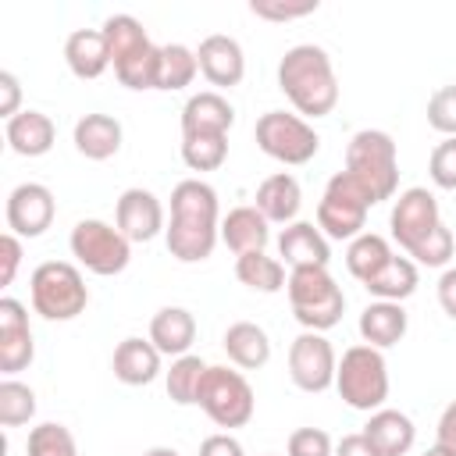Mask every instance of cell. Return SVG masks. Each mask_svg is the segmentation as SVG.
Segmentation results:
<instances>
[{
  "label": "cell",
  "mask_w": 456,
  "mask_h": 456,
  "mask_svg": "<svg viewBox=\"0 0 456 456\" xmlns=\"http://www.w3.org/2000/svg\"><path fill=\"white\" fill-rule=\"evenodd\" d=\"M0 93H4V100H0V114L11 121L14 114H21V110H18V100H21V86H18L14 71H0Z\"/></svg>",
  "instance_id": "obj_47"
},
{
  "label": "cell",
  "mask_w": 456,
  "mask_h": 456,
  "mask_svg": "<svg viewBox=\"0 0 456 456\" xmlns=\"http://www.w3.org/2000/svg\"><path fill=\"white\" fill-rule=\"evenodd\" d=\"M338 356L321 331H303L289 346V378L303 392H324L335 385Z\"/></svg>",
  "instance_id": "obj_10"
},
{
  "label": "cell",
  "mask_w": 456,
  "mask_h": 456,
  "mask_svg": "<svg viewBox=\"0 0 456 456\" xmlns=\"http://www.w3.org/2000/svg\"><path fill=\"white\" fill-rule=\"evenodd\" d=\"M253 135H256V146L267 157H274L281 164H292V167L314 160V153L321 150V135L299 114H285V110L260 114Z\"/></svg>",
  "instance_id": "obj_9"
},
{
  "label": "cell",
  "mask_w": 456,
  "mask_h": 456,
  "mask_svg": "<svg viewBox=\"0 0 456 456\" xmlns=\"http://www.w3.org/2000/svg\"><path fill=\"white\" fill-rule=\"evenodd\" d=\"M68 246H71V256H75L86 271H93V274H100V278L121 274V271L128 267V260H132V242L121 235V228H114V224H107V221H100V217L78 221V224L71 228Z\"/></svg>",
  "instance_id": "obj_8"
},
{
  "label": "cell",
  "mask_w": 456,
  "mask_h": 456,
  "mask_svg": "<svg viewBox=\"0 0 456 456\" xmlns=\"http://www.w3.org/2000/svg\"><path fill=\"white\" fill-rule=\"evenodd\" d=\"M75 150L89 160H107L121 150V121L110 114H86L75 125Z\"/></svg>",
  "instance_id": "obj_28"
},
{
  "label": "cell",
  "mask_w": 456,
  "mask_h": 456,
  "mask_svg": "<svg viewBox=\"0 0 456 456\" xmlns=\"http://www.w3.org/2000/svg\"><path fill=\"white\" fill-rule=\"evenodd\" d=\"M232 125H235V110L214 89L189 96L182 107V135H228Z\"/></svg>",
  "instance_id": "obj_16"
},
{
  "label": "cell",
  "mask_w": 456,
  "mask_h": 456,
  "mask_svg": "<svg viewBox=\"0 0 456 456\" xmlns=\"http://www.w3.org/2000/svg\"><path fill=\"white\" fill-rule=\"evenodd\" d=\"M335 456H378V449L367 442L363 431H356V435H346V438L335 445Z\"/></svg>",
  "instance_id": "obj_50"
},
{
  "label": "cell",
  "mask_w": 456,
  "mask_h": 456,
  "mask_svg": "<svg viewBox=\"0 0 456 456\" xmlns=\"http://www.w3.org/2000/svg\"><path fill=\"white\" fill-rule=\"evenodd\" d=\"M428 171H431V182H435L438 189H456V135L442 139V142L431 150Z\"/></svg>",
  "instance_id": "obj_41"
},
{
  "label": "cell",
  "mask_w": 456,
  "mask_h": 456,
  "mask_svg": "<svg viewBox=\"0 0 456 456\" xmlns=\"http://www.w3.org/2000/svg\"><path fill=\"white\" fill-rule=\"evenodd\" d=\"M200 71V57L196 50L182 46V43H167L160 46V78L157 89H185Z\"/></svg>",
  "instance_id": "obj_34"
},
{
  "label": "cell",
  "mask_w": 456,
  "mask_h": 456,
  "mask_svg": "<svg viewBox=\"0 0 456 456\" xmlns=\"http://www.w3.org/2000/svg\"><path fill=\"white\" fill-rule=\"evenodd\" d=\"M196 406L217 424V428H246L253 420L256 399L249 381L232 367H207Z\"/></svg>",
  "instance_id": "obj_7"
},
{
  "label": "cell",
  "mask_w": 456,
  "mask_h": 456,
  "mask_svg": "<svg viewBox=\"0 0 456 456\" xmlns=\"http://www.w3.org/2000/svg\"><path fill=\"white\" fill-rule=\"evenodd\" d=\"M363 224H367V207L363 203H353V200H342L335 192H324L321 203H317V228L328 235V239H356L363 235Z\"/></svg>",
  "instance_id": "obj_26"
},
{
  "label": "cell",
  "mask_w": 456,
  "mask_h": 456,
  "mask_svg": "<svg viewBox=\"0 0 456 456\" xmlns=\"http://www.w3.org/2000/svg\"><path fill=\"white\" fill-rule=\"evenodd\" d=\"M36 413V392L14 378L0 381V424L4 428H21Z\"/></svg>",
  "instance_id": "obj_37"
},
{
  "label": "cell",
  "mask_w": 456,
  "mask_h": 456,
  "mask_svg": "<svg viewBox=\"0 0 456 456\" xmlns=\"http://www.w3.org/2000/svg\"><path fill=\"white\" fill-rule=\"evenodd\" d=\"M435 435H438V442H435V445H442V449H449V452L456 456V399H452V403L442 410Z\"/></svg>",
  "instance_id": "obj_48"
},
{
  "label": "cell",
  "mask_w": 456,
  "mask_h": 456,
  "mask_svg": "<svg viewBox=\"0 0 456 456\" xmlns=\"http://www.w3.org/2000/svg\"><path fill=\"white\" fill-rule=\"evenodd\" d=\"M114 75H118V82L128 86V89H157V78H160V46L150 43V46L139 50L135 57L114 64Z\"/></svg>",
  "instance_id": "obj_35"
},
{
  "label": "cell",
  "mask_w": 456,
  "mask_h": 456,
  "mask_svg": "<svg viewBox=\"0 0 456 456\" xmlns=\"http://www.w3.org/2000/svg\"><path fill=\"white\" fill-rule=\"evenodd\" d=\"M299 203H303V189H299V182H296L292 175H285V171L264 178L260 189H256V210H260L267 221H274V224H292L296 214H299Z\"/></svg>",
  "instance_id": "obj_25"
},
{
  "label": "cell",
  "mask_w": 456,
  "mask_h": 456,
  "mask_svg": "<svg viewBox=\"0 0 456 456\" xmlns=\"http://www.w3.org/2000/svg\"><path fill=\"white\" fill-rule=\"evenodd\" d=\"M289 456H335V445L321 428H296L289 435Z\"/></svg>",
  "instance_id": "obj_42"
},
{
  "label": "cell",
  "mask_w": 456,
  "mask_h": 456,
  "mask_svg": "<svg viewBox=\"0 0 456 456\" xmlns=\"http://www.w3.org/2000/svg\"><path fill=\"white\" fill-rule=\"evenodd\" d=\"M410 321H406V310L403 303H388V299H378V303H367L363 314H360V335L367 346L374 349H388L395 342H403Z\"/></svg>",
  "instance_id": "obj_23"
},
{
  "label": "cell",
  "mask_w": 456,
  "mask_h": 456,
  "mask_svg": "<svg viewBox=\"0 0 456 456\" xmlns=\"http://www.w3.org/2000/svg\"><path fill=\"white\" fill-rule=\"evenodd\" d=\"M64 61L75 78H100L110 68V46L100 28H78L64 43Z\"/></svg>",
  "instance_id": "obj_21"
},
{
  "label": "cell",
  "mask_w": 456,
  "mask_h": 456,
  "mask_svg": "<svg viewBox=\"0 0 456 456\" xmlns=\"http://www.w3.org/2000/svg\"><path fill=\"white\" fill-rule=\"evenodd\" d=\"M249 11L256 18H271V21H292V18H306L317 11V0H306V4H271V0H253Z\"/></svg>",
  "instance_id": "obj_44"
},
{
  "label": "cell",
  "mask_w": 456,
  "mask_h": 456,
  "mask_svg": "<svg viewBox=\"0 0 456 456\" xmlns=\"http://www.w3.org/2000/svg\"><path fill=\"white\" fill-rule=\"evenodd\" d=\"M428 125L435 132H442L445 139L456 135V86H442L428 100Z\"/></svg>",
  "instance_id": "obj_40"
},
{
  "label": "cell",
  "mask_w": 456,
  "mask_h": 456,
  "mask_svg": "<svg viewBox=\"0 0 456 456\" xmlns=\"http://www.w3.org/2000/svg\"><path fill=\"white\" fill-rule=\"evenodd\" d=\"M335 388L353 410L374 413L388 399V363L374 346H349L335 370Z\"/></svg>",
  "instance_id": "obj_4"
},
{
  "label": "cell",
  "mask_w": 456,
  "mask_h": 456,
  "mask_svg": "<svg viewBox=\"0 0 456 456\" xmlns=\"http://www.w3.org/2000/svg\"><path fill=\"white\" fill-rule=\"evenodd\" d=\"M410 256H413V264H424V267H445L452 256V232L445 224H438L431 235H424L410 249Z\"/></svg>",
  "instance_id": "obj_39"
},
{
  "label": "cell",
  "mask_w": 456,
  "mask_h": 456,
  "mask_svg": "<svg viewBox=\"0 0 456 456\" xmlns=\"http://www.w3.org/2000/svg\"><path fill=\"white\" fill-rule=\"evenodd\" d=\"M285 292H289L296 321L306 331H328V328H335L342 321L346 296L335 285V278L328 274V267H296L289 274Z\"/></svg>",
  "instance_id": "obj_3"
},
{
  "label": "cell",
  "mask_w": 456,
  "mask_h": 456,
  "mask_svg": "<svg viewBox=\"0 0 456 456\" xmlns=\"http://www.w3.org/2000/svg\"><path fill=\"white\" fill-rule=\"evenodd\" d=\"M57 200L46 185L39 182H21L7 196V228L18 239H36L53 224Z\"/></svg>",
  "instance_id": "obj_12"
},
{
  "label": "cell",
  "mask_w": 456,
  "mask_h": 456,
  "mask_svg": "<svg viewBox=\"0 0 456 456\" xmlns=\"http://www.w3.org/2000/svg\"><path fill=\"white\" fill-rule=\"evenodd\" d=\"M278 253L285 256V264L292 271L296 267H328V260H331L328 235L321 228H314L310 221H292L278 235Z\"/></svg>",
  "instance_id": "obj_17"
},
{
  "label": "cell",
  "mask_w": 456,
  "mask_h": 456,
  "mask_svg": "<svg viewBox=\"0 0 456 456\" xmlns=\"http://www.w3.org/2000/svg\"><path fill=\"white\" fill-rule=\"evenodd\" d=\"M363 289L378 299H388V303H403L417 292V264L410 256H392L374 278L363 281Z\"/></svg>",
  "instance_id": "obj_29"
},
{
  "label": "cell",
  "mask_w": 456,
  "mask_h": 456,
  "mask_svg": "<svg viewBox=\"0 0 456 456\" xmlns=\"http://www.w3.org/2000/svg\"><path fill=\"white\" fill-rule=\"evenodd\" d=\"M363 435L378 449V456H406L417 442L413 420L399 410H374L370 420L363 424Z\"/></svg>",
  "instance_id": "obj_18"
},
{
  "label": "cell",
  "mask_w": 456,
  "mask_h": 456,
  "mask_svg": "<svg viewBox=\"0 0 456 456\" xmlns=\"http://www.w3.org/2000/svg\"><path fill=\"white\" fill-rule=\"evenodd\" d=\"M271 221L256 210V207H235V210H228V217L221 221V239H224V246L235 253V256H242V253H260L264 246H267V239H271V228H267Z\"/></svg>",
  "instance_id": "obj_22"
},
{
  "label": "cell",
  "mask_w": 456,
  "mask_h": 456,
  "mask_svg": "<svg viewBox=\"0 0 456 456\" xmlns=\"http://www.w3.org/2000/svg\"><path fill=\"white\" fill-rule=\"evenodd\" d=\"M100 32L110 46V64H121V61H128V57H135L139 50L150 46V36H146L142 21L132 18V14H110Z\"/></svg>",
  "instance_id": "obj_30"
},
{
  "label": "cell",
  "mask_w": 456,
  "mask_h": 456,
  "mask_svg": "<svg viewBox=\"0 0 456 456\" xmlns=\"http://www.w3.org/2000/svg\"><path fill=\"white\" fill-rule=\"evenodd\" d=\"M196 57H200V71H203V78H207L210 86L232 89V86H239L242 75H246L242 46H239V39H232V36H221V32H217V36H207V39L200 43Z\"/></svg>",
  "instance_id": "obj_15"
},
{
  "label": "cell",
  "mask_w": 456,
  "mask_h": 456,
  "mask_svg": "<svg viewBox=\"0 0 456 456\" xmlns=\"http://www.w3.org/2000/svg\"><path fill=\"white\" fill-rule=\"evenodd\" d=\"M114 221L128 242H150L164 232V207L150 189H125L114 207Z\"/></svg>",
  "instance_id": "obj_14"
},
{
  "label": "cell",
  "mask_w": 456,
  "mask_h": 456,
  "mask_svg": "<svg viewBox=\"0 0 456 456\" xmlns=\"http://www.w3.org/2000/svg\"><path fill=\"white\" fill-rule=\"evenodd\" d=\"M160 374V349L150 338H125L114 349V378L121 385H150Z\"/></svg>",
  "instance_id": "obj_24"
},
{
  "label": "cell",
  "mask_w": 456,
  "mask_h": 456,
  "mask_svg": "<svg viewBox=\"0 0 456 456\" xmlns=\"http://www.w3.org/2000/svg\"><path fill=\"white\" fill-rule=\"evenodd\" d=\"M150 342L160 349V356H185L196 342V317L185 306H164L150 321Z\"/></svg>",
  "instance_id": "obj_20"
},
{
  "label": "cell",
  "mask_w": 456,
  "mask_h": 456,
  "mask_svg": "<svg viewBox=\"0 0 456 456\" xmlns=\"http://www.w3.org/2000/svg\"><path fill=\"white\" fill-rule=\"evenodd\" d=\"M438 306L456 321V267L442 271V278H438Z\"/></svg>",
  "instance_id": "obj_49"
},
{
  "label": "cell",
  "mask_w": 456,
  "mask_h": 456,
  "mask_svg": "<svg viewBox=\"0 0 456 456\" xmlns=\"http://www.w3.org/2000/svg\"><path fill=\"white\" fill-rule=\"evenodd\" d=\"M32 306L39 317L46 321H71L86 310L89 303V289L78 274L75 264H64V260H46L32 271Z\"/></svg>",
  "instance_id": "obj_6"
},
{
  "label": "cell",
  "mask_w": 456,
  "mask_h": 456,
  "mask_svg": "<svg viewBox=\"0 0 456 456\" xmlns=\"http://www.w3.org/2000/svg\"><path fill=\"white\" fill-rule=\"evenodd\" d=\"M167 253L182 264H200L214 253L221 224H217V192L200 182L185 178L171 189V224L164 228Z\"/></svg>",
  "instance_id": "obj_1"
},
{
  "label": "cell",
  "mask_w": 456,
  "mask_h": 456,
  "mask_svg": "<svg viewBox=\"0 0 456 456\" xmlns=\"http://www.w3.org/2000/svg\"><path fill=\"white\" fill-rule=\"evenodd\" d=\"M324 192H335V196H342V200H353V203H363L367 210L378 203L374 200V192L356 178V175H349V171H338V175H331L328 178V189Z\"/></svg>",
  "instance_id": "obj_43"
},
{
  "label": "cell",
  "mask_w": 456,
  "mask_h": 456,
  "mask_svg": "<svg viewBox=\"0 0 456 456\" xmlns=\"http://www.w3.org/2000/svg\"><path fill=\"white\" fill-rule=\"evenodd\" d=\"M32 356H36V342H32L28 314L18 299L4 296L0 299V370L18 374L32 363Z\"/></svg>",
  "instance_id": "obj_13"
},
{
  "label": "cell",
  "mask_w": 456,
  "mask_h": 456,
  "mask_svg": "<svg viewBox=\"0 0 456 456\" xmlns=\"http://www.w3.org/2000/svg\"><path fill=\"white\" fill-rule=\"evenodd\" d=\"M25 456H78V445H75V435L64 424L46 420V424L28 431Z\"/></svg>",
  "instance_id": "obj_38"
},
{
  "label": "cell",
  "mask_w": 456,
  "mask_h": 456,
  "mask_svg": "<svg viewBox=\"0 0 456 456\" xmlns=\"http://www.w3.org/2000/svg\"><path fill=\"white\" fill-rule=\"evenodd\" d=\"M142 456H178L175 449H167V445H153V449H146Z\"/></svg>",
  "instance_id": "obj_51"
},
{
  "label": "cell",
  "mask_w": 456,
  "mask_h": 456,
  "mask_svg": "<svg viewBox=\"0 0 456 456\" xmlns=\"http://www.w3.org/2000/svg\"><path fill=\"white\" fill-rule=\"evenodd\" d=\"M278 89L306 118L331 114L338 103V78L331 57L314 43H299L285 50V57L278 61Z\"/></svg>",
  "instance_id": "obj_2"
},
{
  "label": "cell",
  "mask_w": 456,
  "mask_h": 456,
  "mask_svg": "<svg viewBox=\"0 0 456 456\" xmlns=\"http://www.w3.org/2000/svg\"><path fill=\"white\" fill-rule=\"evenodd\" d=\"M7 135V146L18 153V157H43L53 150V139H57V125L43 114V110H21L7 121L4 128Z\"/></svg>",
  "instance_id": "obj_19"
},
{
  "label": "cell",
  "mask_w": 456,
  "mask_h": 456,
  "mask_svg": "<svg viewBox=\"0 0 456 456\" xmlns=\"http://www.w3.org/2000/svg\"><path fill=\"white\" fill-rule=\"evenodd\" d=\"M346 171L356 175L374 200H392L399 189V157H395V142L388 132L381 128H363L349 139L346 146Z\"/></svg>",
  "instance_id": "obj_5"
},
{
  "label": "cell",
  "mask_w": 456,
  "mask_h": 456,
  "mask_svg": "<svg viewBox=\"0 0 456 456\" xmlns=\"http://www.w3.org/2000/svg\"><path fill=\"white\" fill-rule=\"evenodd\" d=\"M221 346H224L228 360H232L235 367H242V370H256V367H264V363L271 360V338H267V331H264L260 324H253V321H235V324H228Z\"/></svg>",
  "instance_id": "obj_27"
},
{
  "label": "cell",
  "mask_w": 456,
  "mask_h": 456,
  "mask_svg": "<svg viewBox=\"0 0 456 456\" xmlns=\"http://www.w3.org/2000/svg\"><path fill=\"white\" fill-rule=\"evenodd\" d=\"M442 224V214H438V200L413 185L406 192H399L395 207H392V217H388V228H392V239L410 253L424 235H431L435 228Z\"/></svg>",
  "instance_id": "obj_11"
},
{
  "label": "cell",
  "mask_w": 456,
  "mask_h": 456,
  "mask_svg": "<svg viewBox=\"0 0 456 456\" xmlns=\"http://www.w3.org/2000/svg\"><path fill=\"white\" fill-rule=\"evenodd\" d=\"M0 260H4V271H0V285H11L14 281V274H18V264H21V242H18V235H4L0 239Z\"/></svg>",
  "instance_id": "obj_45"
},
{
  "label": "cell",
  "mask_w": 456,
  "mask_h": 456,
  "mask_svg": "<svg viewBox=\"0 0 456 456\" xmlns=\"http://www.w3.org/2000/svg\"><path fill=\"white\" fill-rule=\"evenodd\" d=\"M207 367H210V363H203V360H200V356H192V353L178 356V360L171 363L167 378H164L167 395H171L178 406H192V403H196V395H200V385H203Z\"/></svg>",
  "instance_id": "obj_33"
},
{
  "label": "cell",
  "mask_w": 456,
  "mask_h": 456,
  "mask_svg": "<svg viewBox=\"0 0 456 456\" xmlns=\"http://www.w3.org/2000/svg\"><path fill=\"white\" fill-rule=\"evenodd\" d=\"M392 256H395V253H392L388 239H381V235H374V232H363V235H356V239L349 242V249H346V267H349V274H353L356 281H367V278H374Z\"/></svg>",
  "instance_id": "obj_31"
},
{
  "label": "cell",
  "mask_w": 456,
  "mask_h": 456,
  "mask_svg": "<svg viewBox=\"0 0 456 456\" xmlns=\"http://www.w3.org/2000/svg\"><path fill=\"white\" fill-rule=\"evenodd\" d=\"M200 456H246V452H242L239 438H232L228 431H217V435L200 442Z\"/></svg>",
  "instance_id": "obj_46"
},
{
  "label": "cell",
  "mask_w": 456,
  "mask_h": 456,
  "mask_svg": "<svg viewBox=\"0 0 456 456\" xmlns=\"http://www.w3.org/2000/svg\"><path fill=\"white\" fill-rule=\"evenodd\" d=\"M235 274H239V281H242L246 289H253V292H278V289L289 285L285 264L274 260V256H267L264 249H260V253H242V256L235 260Z\"/></svg>",
  "instance_id": "obj_32"
},
{
  "label": "cell",
  "mask_w": 456,
  "mask_h": 456,
  "mask_svg": "<svg viewBox=\"0 0 456 456\" xmlns=\"http://www.w3.org/2000/svg\"><path fill=\"white\" fill-rule=\"evenodd\" d=\"M424 456H452V452H449V449H442V445H431Z\"/></svg>",
  "instance_id": "obj_52"
},
{
  "label": "cell",
  "mask_w": 456,
  "mask_h": 456,
  "mask_svg": "<svg viewBox=\"0 0 456 456\" xmlns=\"http://www.w3.org/2000/svg\"><path fill=\"white\" fill-rule=\"evenodd\" d=\"M182 160L192 171H217L228 160V135H182Z\"/></svg>",
  "instance_id": "obj_36"
}]
</instances>
